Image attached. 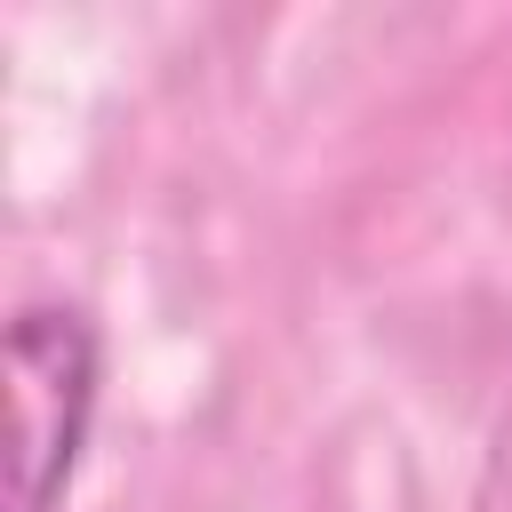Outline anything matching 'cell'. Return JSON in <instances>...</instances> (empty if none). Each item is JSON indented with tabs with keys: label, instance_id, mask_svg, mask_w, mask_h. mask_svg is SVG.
Returning <instances> with one entry per match:
<instances>
[{
	"label": "cell",
	"instance_id": "7a4b0ae2",
	"mask_svg": "<svg viewBox=\"0 0 512 512\" xmlns=\"http://www.w3.org/2000/svg\"><path fill=\"white\" fill-rule=\"evenodd\" d=\"M472 512H512V392L488 424V448H480V480H472Z\"/></svg>",
	"mask_w": 512,
	"mask_h": 512
},
{
	"label": "cell",
	"instance_id": "6da1fadb",
	"mask_svg": "<svg viewBox=\"0 0 512 512\" xmlns=\"http://www.w3.org/2000/svg\"><path fill=\"white\" fill-rule=\"evenodd\" d=\"M96 392H104V328L88 320V304L64 296L16 304L0 336V400H8L0 512H64L88 456Z\"/></svg>",
	"mask_w": 512,
	"mask_h": 512
}]
</instances>
